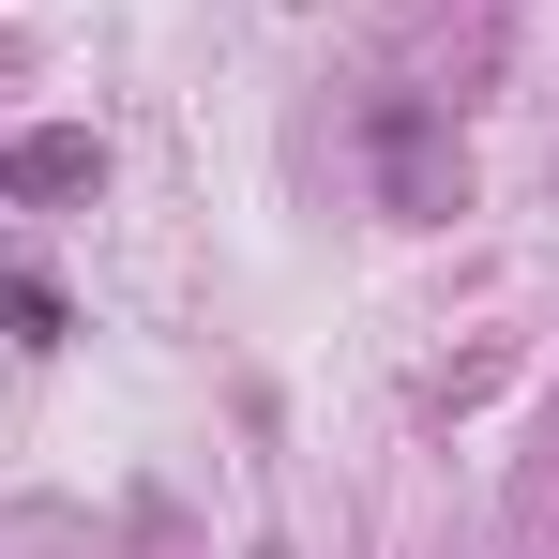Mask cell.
<instances>
[{"mask_svg": "<svg viewBox=\"0 0 559 559\" xmlns=\"http://www.w3.org/2000/svg\"><path fill=\"white\" fill-rule=\"evenodd\" d=\"M378 182H393V212H439V152H424V106H393V121H378Z\"/></svg>", "mask_w": 559, "mask_h": 559, "instance_id": "7a4b0ae2", "label": "cell"}, {"mask_svg": "<svg viewBox=\"0 0 559 559\" xmlns=\"http://www.w3.org/2000/svg\"><path fill=\"white\" fill-rule=\"evenodd\" d=\"M92 167H106L92 136H15V152H0V197H76Z\"/></svg>", "mask_w": 559, "mask_h": 559, "instance_id": "6da1fadb", "label": "cell"}]
</instances>
